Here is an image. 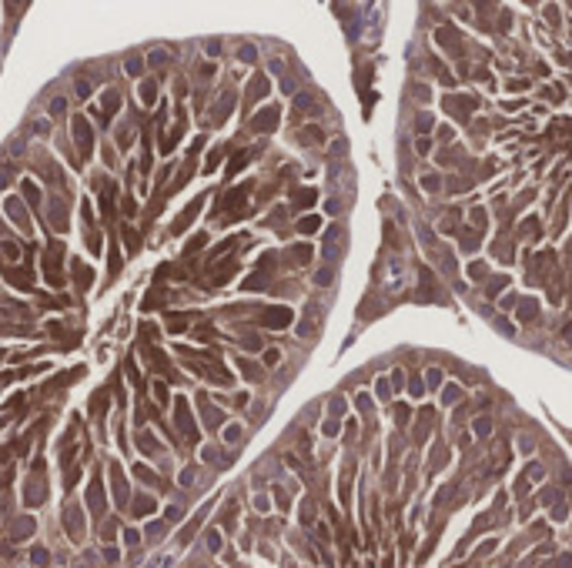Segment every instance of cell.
Returning <instances> with one entry per match:
<instances>
[{
  "label": "cell",
  "mask_w": 572,
  "mask_h": 568,
  "mask_svg": "<svg viewBox=\"0 0 572 568\" xmlns=\"http://www.w3.org/2000/svg\"><path fill=\"white\" fill-rule=\"evenodd\" d=\"M248 191H251V187L248 184H244V187H238V191H228L225 194V197H221V204H225V208H238V211H241V204H244V197H248Z\"/></svg>",
  "instance_id": "obj_9"
},
{
  "label": "cell",
  "mask_w": 572,
  "mask_h": 568,
  "mask_svg": "<svg viewBox=\"0 0 572 568\" xmlns=\"http://www.w3.org/2000/svg\"><path fill=\"white\" fill-rule=\"evenodd\" d=\"M331 281V271H318V284H328Z\"/></svg>",
  "instance_id": "obj_35"
},
{
  "label": "cell",
  "mask_w": 572,
  "mask_h": 568,
  "mask_svg": "<svg viewBox=\"0 0 572 568\" xmlns=\"http://www.w3.org/2000/svg\"><path fill=\"white\" fill-rule=\"evenodd\" d=\"M194 338H198V341H211V338H218V335H214V328H208V324H201V328L194 331Z\"/></svg>",
  "instance_id": "obj_23"
},
{
  "label": "cell",
  "mask_w": 572,
  "mask_h": 568,
  "mask_svg": "<svg viewBox=\"0 0 572 568\" xmlns=\"http://www.w3.org/2000/svg\"><path fill=\"white\" fill-rule=\"evenodd\" d=\"M529 478H532V481L542 478V468H539V464H529Z\"/></svg>",
  "instance_id": "obj_30"
},
{
  "label": "cell",
  "mask_w": 572,
  "mask_h": 568,
  "mask_svg": "<svg viewBox=\"0 0 572 568\" xmlns=\"http://www.w3.org/2000/svg\"><path fill=\"white\" fill-rule=\"evenodd\" d=\"M378 398H388V381H385V378L378 381Z\"/></svg>",
  "instance_id": "obj_31"
},
{
  "label": "cell",
  "mask_w": 572,
  "mask_h": 568,
  "mask_svg": "<svg viewBox=\"0 0 572 568\" xmlns=\"http://www.w3.org/2000/svg\"><path fill=\"white\" fill-rule=\"evenodd\" d=\"M101 211H104V217H114V184L111 181H104V187H101Z\"/></svg>",
  "instance_id": "obj_10"
},
{
  "label": "cell",
  "mask_w": 572,
  "mask_h": 568,
  "mask_svg": "<svg viewBox=\"0 0 572 568\" xmlns=\"http://www.w3.org/2000/svg\"><path fill=\"white\" fill-rule=\"evenodd\" d=\"M562 338H565V344L572 348V324H565V331H562Z\"/></svg>",
  "instance_id": "obj_36"
},
{
  "label": "cell",
  "mask_w": 572,
  "mask_h": 568,
  "mask_svg": "<svg viewBox=\"0 0 572 568\" xmlns=\"http://www.w3.org/2000/svg\"><path fill=\"white\" fill-rule=\"evenodd\" d=\"M187 324H191V318H187V314H184V318H181V314H171V318H168V328H171V331H184Z\"/></svg>",
  "instance_id": "obj_20"
},
{
  "label": "cell",
  "mask_w": 572,
  "mask_h": 568,
  "mask_svg": "<svg viewBox=\"0 0 572 568\" xmlns=\"http://www.w3.org/2000/svg\"><path fill=\"white\" fill-rule=\"evenodd\" d=\"M502 284H505V278H495V281H489V297H492V294H499V291H502Z\"/></svg>",
  "instance_id": "obj_27"
},
{
  "label": "cell",
  "mask_w": 572,
  "mask_h": 568,
  "mask_svg": "<svg viewBox=\"0 0 572 568\" xmlns=\"http://www.w3.org/2000/svg\"><path fill=\"white\" fill-rule=\"evenodd\" d=\"M274 120H278V107H268V111H261L258 117L251 120V127H255V130H271Z\"/></svg>",
  "instance_id": "obj_8"
},
{
  "label": "cell",
  "mask_w": 572,
  "mask_h": 568,
  "mask_svg": "<svg viewBox=\"0 0 572 568\" xmlns=\"http://www.w3.org/2000/svg\"><path fill=\"white\" fill-rule=\"evenodd\" d=\"M234 268H238V261H234V257L228 261V264H218L214 271L208 274V288H221V284H225V281L234 274Z\"/></svg>",
  "instance_id": "obj_5"
},
{
  "label": "cell",
  "mask_w": 572,
  "mask_h": 568,
  "mask_svg": "<svg viewBox=\"0 0 572 568\" xmlns=\"http://www.w3.org/2000/svg\"><path fill=\"white\" fill-rule=\"evenodd\" d=\"M4 254H7V261H17V257H20V251H17L14 244H4Z\"/></svg>",
  "instance_id": "obj_28"
},
{
  "label": "cell",
  "mask_w": 572,
  "mask_h": 568,
  "mask_svg": "<svg viewBox=\"0 0 572 568\" xmlns=\"http://www.w3.org/2000/svg\"><path fill=\"white\" fill-rule=\"evenodd\" d=\"M117 107H121V94L107 90V94H104V104H101V114H104V120H111L114 114H117Z\"/></svg>",
  "instance_id": "obj_11"
},
{
  "label": "cell",
  "mask_w": 572,
  "mask_h": 568,
  "mask_svg": "<svg viewBox=\"0 0 572 568\" xmlns=\"http://www.w3.org/2000/svg\"><path fill=\"white\" fill-rule=\"evenodd\" d=\"M318 224H322L318 217H301V221H298V231H301V234H314V231H318Z\"/></svg>",
  "instance_id": "obj_18"
},
{
  "label": "cell",
  "mask_w": 572,
  "mask_h": 568,
  "mask_svg": "<svg viewBox=\"0 0 572 568\" xmlns=\"http://www.w3.org/2000/svg\"><path fill=\"white\" fill-rule=\"evenodd\" d=\"M314 201V191L311 187H305V191H295V208H311Z\"/></svg>",
  "instance_id": "obj_15"
},
{
  "label": "cell",
  "mask_w": 572,
  "mask_h": 568,
  "mask_svg": "<svg viewBox=\"0 0 572 568\" xmlns=\"http://www.w3.org/2000/svg\"><path fill=\"white\" fill-rule=\"evenodd\" d=\"M338 431V421H325V435H335Z\"/></svg>",
  "instance_id": "obj_33"
},
{
  "label": "cell",
  "mask_w": 572,
  "mask_h": 568,
  "mask_svg": "<svg viewBox=\"0 0 572 568\" xmlns=\"http://www.w3.org/2000/svg\"><path fill=\"white\" fill-rule=\"evenodd\" d=\"M117 271H121V251L111 248V271H107V274H111V278H117Z\"/></svg>",
  "instance_id": "obj_21"
},
{
  "label": "cell",
  "mask_w": 572,
  "mask_h": 568,
  "mask_svg": "<svg viewBox=\"0 0 572 568\" xmlns=\"http://www.w3.org/2000/svg\"><path fill=\"white\" fill-rule=\"evenodd\" d=\"M7 214L17 221V227H20L24 234H30V217H27V211L20 208V201H17V197H10V201H7Z\"/></svg>",
  "instance_id": "obj_6"
},
{
  "label": "cell",
  "mask_w": 572,
  "mask_h": 568,
  "mask_svg": "<svg viewBox=\"0 0 572 568\" xmlns=\"http://www.w3.org/2000/svg\"><path fill=\"white\" fill-rule=\"evenodd\" d=\"M425 187H428V191H435V187H438V181H435V174H428V177H425Z\"/></svg>",
  "instance_id": "obj_32"
},
{
  "label": "cell",
  "mask_w": 572,
  "mask_h": 568,
  "mask_svg": "<svg viewBox=\"0 0 572 568\" xmlns=\"http://www.w3.org/2000/svg\"><path fill=\"white\" fill-rule=\"evenodd\" d=\"M141 94H144V104H151V101H154V80H144Z\"/></svg>",
  "instance_id": "obj_26"
},
{
  "label": "cell",
  "mask_w": 572,
  "mask_h": 568,
  "mask_svg": "<svg viewBox=\"0 0 572 568\" xmlns=\"http://www.w3.org/2000/svg\"><path fill=\"white\" fill-rule=\"evenodd\" d=\"M74 278L81 281V288H87L90 281H94V274H90V268H87V264H77V261H74Z\"/></svg>",
  "instance_id": "obj_14"
},
{
  "label": "cell",
  "mask_w": 572,
  "mask_h": 568,
  "mask_svg": "<svg viewBox=\"0 0 572 568\" xmlns=\"http://www.w3.org/2000/svg\"><path fill=\"white\" fill-rule=\"evenodd\" d=\"M408 391L415 394V398H419V394H422V381H419V378H411V381H408Z\"/></svg>",
  "instance_id": "obj_29"
},
{
  "label": "cell",
  "mask_w": 572,
  "mask_h": 568,
  "mask_svg": "<svg viewBox=\"0 0 572 568\" xmlns=\"http://www.w3.org/2000/svg\"><path fill=\"white\" fill-rule=\"evenodd\" d=\"M4 234H7V231H4V221H0V238H4Z\"/></svg>",
  "instance_id": "obj_37"
},
{
  "label": "cell",
  "mask_w": 572,
  "mask_h": 568,
  "mask_svg": "<svg viewBox=\"0 0 572 568\" xmlns=\"http://www.w3.org/2000/svg\"><path fill=\"white\" fill-rule=\"evenodd\" d=\"M0 358H4V351H0Z\"/></svg>",
  "instance_id": "obj_38"
},
{
  "label": "cell",
  "mask_w": 572,
  "mask_h": 568,
  "mask_svg": "<svg viewBox=\"0 0 572 568\" xmlns=\"http://www.w3.org/2000/svg\"><path fill=\"white\" fill-rule=\"evenodd\" d=\"M74 144H77V151H81V160H87L90 151H94V134H90V124L84 117L74 120Z\"/></svg>",
  "instance_id": "obj_2"
},
{
  "label": "cell",
  "mask_w": 572,
  "mask_h": 568,
  "mask_svg": "<svg viewBox=\"0 0 572 568\" xmlns=\"http://www.w3.org/2000/svg\"><path fill=\"white\" fill-rule=\"evenodd\" d=\"M154 398H157V405L168 401V388H164V381H154Z\"/></svg>",
  "instance_id": "obj_25"
},
{
  "label": "cell",
  "mask_w": 572,
  "mask_h": 568,
  "mask_svg": "<svg viewBox=\"0 0 572 568\" xmlns=\"http://www.w3.org/2000/svg\"><path fill=\"white\" fill-rule=\"evenodd\" d=\"M101 408H107V391H104V388H97V394H94V398H90V411H94V415H97V411H101Z\"/></svg>",
  "instance_id": "obj_17"
},
{
  "label": "cell",
  "mask_w": 572,
  "mask_h": 568,
  "mask_svg": "<svg viewBox=\"0 0 572 568\" xmlns=\"http://www.w3.org/2000/svg\"><path fill=\"white\" fill-rule=\"evenodd\" d=\"M201 204H204V197H198V201H194V204H191V208L184 211V214L177 217V221H174V234H181V231H184V227H187V224H191V221H194V217H198V211H201Z\"/></svg>",
  "instance_id": "obj_7"
},
{
  "label": "cell",
  "mask_w": 572,
  "mask_h": 568,
  "mask_svg": "<svg viewBox=\"0 0 572 568\" xmlns=\"http://www.w3.org/2000/svg\"><path fill=\"white\" fill-rule=\"evenodd\" d=\"M60 244H50L47 248V254H44V278H47V284L50 288H64V274H60Z\"/></svg>",
  "instance_id": "obj_1"
},
{
  "label": "cell",
  "mask_w": 572,
  "mask_h": 568,
  "mask_svg": "<svg viewBox=\"0 0 572 568\" xmlns=\"http://www.w3.org/2000/svg\"><path fill=\"white\" fill-rule=\"evenodd\" d=\"M124 244H128V251H131V254H134V251L141 248V238L134 234V227H124Z\"/></svg>",
  "instance_id": "obj_19"
},
{
  "label": "cell",
  "mask_w": 572,
  "mask_h": 568,
  "mask_svg": "<svg viewBox=\"0 0 572 568\" xmlns=\"http://www.w3.org/2000/svg\"><path fill=\"white\" fill-rule=\"evenodd\" d=\"M67 531H71V538L84 535V518H81V512H74V508H67Z\"/></svg>",
  "instance_id": "obj_12"
},
{
  "label": "cell",
  "mask_w": 572,
  "mask_h": 568,
  "mask_svg": "<svg viewBox=\"0 0 572 568\" xmlns=\"http://www.w3.org/2000/svg\"><path fill=\"white\" fill-rule=\"evenodd\" d=\"M268 90V84H265V77H255V84L248 87V101H258L261 94Z\"/></svg>",
  "instance_id": "obj_16"
},
{
  "label": "cell",
  "mask_w": 572,
  "mask_h": 568,
  "mask_svg": "<svg viewBox=\"0 0 572 568\" xmlns=\"http://www.w3.org/2000/svg\"><path fill=\"white\" fill-rule=\"evenodd\" d=\"M291 308H265V311L258 314V321L265 324V328H288L291 324Z\"/></svg>",
  "instance_id": "obj_4"
},
{
  "label": "cell",
  "mask_w": 572,
  "mask_h": 568,
  "mask_svg": "<svg viewBox=\"0 0 572 568\" xmlns=\"http://www.w3.org/2000/svg\"><path fill=\"white\" fill-rule=\"evenodd\" d=\"M485 274V264H472V278H482Z\"/></svg>",
  "instance_id": "obj_34"
},
{
  "label": "cell",
  "mask_w": 572,
  "mask_h": 568,
  "mask_svg": "<svg viewBox=\"0 0 572 568\" xmlns=\"http://www.w3.org/2000/svg\"><path fill=\"white\" fill-rule=\"evenodd\" d=\"M291 254H295V261H298V264H308V261H311V248H308V244H305V248H295Z\"/></svg>",
  "instance_id": "obj_22"
},
{
  "label": "cell",
  "mask_w": 572,
  "mask_h": 568,
  "mask_svg": "<svg viewBox=\"0 0 572 568\" xmlns=\"http://www.w3.org/2000/svg\"><path fill=\"white\" fill-rule=\"evenodd\" d=\"M174 418H177V428H181V435H184L187 441H198V428H194V421H191V408H187L184 398L174 401Z\"/></svg>",
  "instance_id": "obj_3"
},
{
  "label": "cell",
  "mask_w": 572,
  "mask_h": 568,
  "mask_svg": "<svg viewBox=\"0 0 572 568\" xmlns=\"http://www.w3.org/2000/svg\"><path fill=\"white\" fill-rule=\"evenodd\" d=\"M532 318H535V301L525 297V301H522V321H532Z\"/></svg>",
  "instance_id": "obj_24"
},
{
  "label": "cell",
  "mask_w": 572,
  "mask_h": 568,
  "mask_svg": "<svg viewBox=\"0 0 572 568\" xmlns=\"http://www.w3.org/2000/svg\"><path fill=\"white\" fill-rule=\"evenodd\" d=\"M90 508H94L97 515L104 512V495H101V481L94 478V485H90Z\"/></svg>",
  "instance_id": "obj_13"
}]
</instances>
